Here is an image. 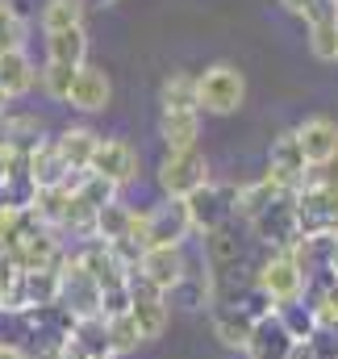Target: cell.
<instances>
[{
  "instance_id": "cell-1",
  "label": "cell",
  "mask_w": 338,
  "mask_h": 359,
  "mask_svg": "<svg viewBox=\"0 0 338 359\" xmlns=\"http://www.w3.org/2000/svg\"><path fill=\"white\" fill-rule=\"evenodd\" d=\"M255 284L271 297V305L276 309H284V305H297V301H305V271L301 264L292 259V251H267V259L255 268Z\"/></svg>"
},
{
  "instance_id": "cell-2",
  "label": "cell",
  "mask_w": 338,
  "mask_h": 359,
  "mask_svg": "<svg viewBox=\"0 0 338 359\" xmlns=\"http://www.w3.org/2000/svg\"><path fill=\"white\" fill-rule=\"evenodd\" d=\"M196 88H201V109L213 113V117H230L243 109L247 100V80L234 63H213L196 76Z\"/></svg>"
},
{
  "instance_id": "cell-3",
  "label": "cell",
  "mask_w": 338,
  "mask_h": 359,
  "mask_svg": "<svg viewBox=\"0 0 338 359\" xmlns=\"http://www.w3.org/2000/svg\"><path fill=\"white\" fill-rule=\"evenodd\" d=\"M155 176H159L163 196H175V201H188L192 192H201L213 180L209 176V159H205L201 147H192V151H168Z\"/></svg>"
},
{
  "instance_id": "cell-4",
  "label": "cell",
  "mask_w": 338,
  "mask_h": 359,
  "mask_svg": "<svg viewBox=\"0 0 338 359\" xmlns=\"http://www.w3.org/2000/svg\"><path fill=\"white\" fill-rule=\"evenodd\" d=\"M188 213H192V230L209 234L226 222H238V184H217L209 180L201 192L188 196Z\"/></svg>"
},
{
  "instance_id": "cell-5",
  "label": "cell",
  "mask_w": 338,
  "mask_h": 359,
  "mask_svg": "<svg viewBox=\"0 0 338 359\" xmlns=\"http://www.w3.org/2000/svg\"><path fill=\"white\" fill-rule=\"evenodd\" d=\"M292 205H297V234L301 238H318V234L338 238V192L301 188V192H292Z\"/></svg>"
},
{
  "instance_id": "cell-6",
  "label": "cell",
  "mask_w": 338,
  "mask_h": 359,
  "mask_svg": "<svg viewBox=\"0 0 338 359\" xmlns=\"http://www.w3.org/2000/svg\"><path fill=\"white\" fill-rule=\"evenodd\" d=\"M305 172H309V159H305V151H301V142H297V130L276 134V142H271V151H267V172H263V176L271 180L280 192H301Z\"/></svg>"
},
{
  "instance_id": "cell-7",
  "label": "cell",
  "mask_w": 338,
  "mask_h": 359,
  "mask_svg": "<svg viewBox=\"0 0 338 359\" xmlns=\"http://www.w3.org/2000/svg\"><path fill=\"white\" fill-rule=\"evenodd\" d=\"M251 234L267 247V251H292L297 247V205H292V192H284L276 205H267L259 217L251 222Z\"/></svg>"
},
{
  "instance_id": "cell-8",
  "label": "cell",
  "mask_w": 338,
  "mask_h": 359,
  "mask_svg": "<svg viewBox=\"0 0 338 359\" xmlns=\"http://www.w3.org/2000/svg\"><path fill=\"white\" fill-rule=\"evenodd\" d=\"M192 234V213L188 201L163 196L159 205L147 209V243L151 247H184V238Z\"/></svg>"
},
{
  "instance_id": "cell-9",
  "label": "cell",
  "mask_w": 338,
  "mask_h": 359,
  "mask_svg": "<svg viewBox=\"0 0 338 359\" xmlns=\"http://www.w3.org/2000/svg\"><path fill=\"white\" fill-rule=\"evenodd\" d=\"M130 288H134V309H130V318H134V326H138L142 343L163 339V330H168V322H171L168 297H163L159 288H151L142 276H130Z\"/></svg>"
},
{
  "instance_id": "cell-10",
  "label": "cell",
  "mask_w": 338,
  "mask_h": 359,
  "mask_svg": "<svg viewBox=\"0 0 338 359\" xmlns=\"http://www.w3.org/2000/svg\"><path fill=\"white\" fill-rule=\"evenodd\" d=\"M92 176L109 180L113 188H126L138 180V151L126 142V138H100L96 155H92Z\"/></svg>"
},
{
  "instance_id": "cell-11",
  "label": "cell",
  "mask_w": 338,
  "mask_h": 359,
  "mask_svg": "<svg viewBox=\"0 0 338 359\" xmlns=\"http://www.w3.org/2000/svg\"><path fill=\"white\" fill-rule=\"evenodd\" d=\"M59 280H63L59 301H63L76 318H92V313H100V284H96V280L76 264V255H67V259H63Z\"/></svg>"
},
{
  "instance_id": "cell-12",
  "label": "cell",
  "mask_w": 338,
  "mask_h": 359,
  "mask_svg": "<svg viewBox=\"0 0 338 359\" xmlns=\"http://www.w3.org/2000/svg\"><path fill=\"white\" fill-rule=\"evenodd\" d=\"M188 268H192V264H188L184 247H151V251L142 255V264H138L134 276H142L151 288H159V292L168 297L171 288L184 280V271H188Z\"/></svg>"
},
{
  "instance_id": "cell-13",
  "label": "cell",
  "mask_w": 338,
  "mask_h": 359,
  "mask_svg": "<svg viewBox=\"0 0 338 359\" xmlns=\"http://www.w3.org/2000/svg\"><path fill=\"white\" fill-rule=\"evenodd\" d=\"M76 264L100 284V292H104V288H121V284H130V276H134V271L113 255V247L100 243V238H92V243H84V247L76 251Z\"/></svg>"
},
{
  "instance_id": "cell-14",
  "label": "cell",
  "mask_w": 338,
  "mask_h": 359,
  "mask_svg": "<svg viewBox=\"0 0 338 359\" xmlns=\"http://www.w3.org/2000/svg\"><path fill=\"white\" fill-rule=\"evenodd\" d=\"M309 25V50L318 63H338V0H318L305 13Z\"/></svg>"
},
{
  "instance_id": "cell-15",
  "label": "cell",
  "mask_w": 338,
  "mask_h": 359,
  "mask_svg": "<svg viewBox=\"0 0 338 359\" xmlns=\"http://www.w3.org/2000/svg\"><path fill=\"white\" fill-rule=\"evenodd\" d=\"M243 255H247V247H243L238 222H226V226L205 234V268L213 276H234V268L243 264Z\"/></svg>"
},
{
  "instance_id": "cell-16",
  "label": "cell",
  "mask_w": 338,
  "mask_h": 359,
  "mask_svg": "<svg viewBox=\"0 0 338 359\" xmlns=\"http://www.w3.org/2000/svg\"><path fill=\"white\" fill-rule=\"evenodd\" d=\"M297 142H301L309 163H330V159H338V121L326 117V113L305 117L297 126Z\"/></svg>"
},
{
  "instance_id": "cell-17",
  "label": "cell",
  "mask_w": 338,
  "mask_h": 359,
  "mask_svg": "<svg viewBox=\"0 0 338 359\" xmlns=\"http://www.w3.org/2000/svg\"><path fill=\"white\" fill-rule=\"evenodd\" d=\"M288 347H292V334H288L284 318L271 313V318H259V322H255V330H251V339H247V347H243V355L247 359H284Z\"/></svg>"
},
{
  "instance_id": "cell-18",
  "label": "cell",
  "mask_w": 338,
  "mask_h": 359,
  "mask_svg": "<svg viewBox=\"0 0 338 359\" xmlns=\"http://www.w3.org/2000/svg\"><path fill=\"white\" fill-rule=\"evenodd\" d=\"M109 100H113V84H109L104 67L84 63V67H80V76H76V88H72V96H67V104H72V109H80V113H104V109H109Z\"/></svg>"
},
{
  "instance_id": "cell-19",
  "label": "cell",
  "mask_w": 338,
  "mask_h": 359,
  "mask_svg": "<svg viewBox=\"0 0 338 359\" xmlns=\"http://www.w3.org/2000/svg\"><path fill=\"white\" fill-rule=\"evenodd\" d=\"M0 142H4L8 151L34 155V151L46 142V126H42L38 113H4V117H0Z\"/></svg>"
},
{
  "instance_id": "cell-20",
  "label": "cell",
  "mask_w": 338,
  "mask_h": 359,
  "mask_svg": "<svg viewBox=\"0 0 338 359\" xmlns=\"http://www.w3.org/2000/svg\"><path fill=\"white\" fill-rule=\"evenodd\" d=\"M209 326H213V339L226 347V351H243L247 339H251L255 322L238 309V305H213L209 309Z\"/></svg>"
},
{
  "instance_id": "cell-21",
  "label": "cell",
  "mask_w": 338,
  "mask_h": 359,
  "mask_svg": "<svg viewBox=\"0 0 338 359\" xmlns=\"http://www.w3.org/2000/svg\"><path fill=\"white\" fill-rule=\"evenodd\" d=\"M55 147H59V155L67 159L72 172H88V168H92V155H96V147H100V134H96L92 126H67V130L55 138Z\"/></svg>"
},
{
  "instance_id": "cell-22",
  "label": "cell",
  "mask_w": 338,
  "mask_h": 359,
  "mask_svg": "<svg viewBox=\"0 0 338 359\" xmlns=\"http://www.w3.org/2000/svg\"><path fill=\"white\" fill-rule=\"evenodd\" d=\"M38 84H42V67H34V59H29L25 50L0 55V88L8 92L13 100L25 96L29 88H38Z\"/></svg>"
},
{
  "instance_id": "cell-23",
  "label": "cell",
  "mask_w": 338,
  "mask_h": 359,
  "mask_svg": "<svg viewBox=\"0 0 338 359\" xmlns=\"http://www.w3.org/2000/svg\"><path fill=\"white\" fill-rule=\"evenodd\" d=\"M29 172H34V184H38V188H59V184H67V180L76 176V172L67 168V159L59 155L55 138H46V142L29 155Z\"/></svg>"
},
{
  "instance_id": "cell-24",
  "label": "cell",
  "mask_w": 338,
  "mask_h": 359,
  "mask_svg": "<svg viewBox=\"0 0 338 359\" xmlns=\"http://www.w3.org/2000/svg\"><path fill=\"white\" fill-rule=\"evenodd\" d=\"M159 104L163 113H201V88H196V76L188 72H171L159 88Z\"/></svg>"
},
{
  "instance_id": "cell-25",
  "label": "cell",
  "mask_w": 338,
  "mask_h": 359,
  "mask_svg": "<svg viewBox=\"0 0 338 359\" xmlns=\"http://www.w3.org/2000/svg\"><path fill=\"white\" fill-rule=\"evenodd\" d=\"M159 138L168 151H192L201 138V113H159Z\"/></svg>"
},
{
  "instance_id": "cell-26",
  "label": "cell",
  "mask_w": 338,
  "mask_h": 359,
  "mask_svg": "<svg viewBox=\"0 0 338 359\" xmlns=\"http://www.w3.org/2000/svg\"><path fill=\"white\" fill-rule=\"evenodd\" d=\"M46 59H50V63H67V67H84L88 63L84 25H76V29H59V34H46Z\"/></svg>"
},
{
  "instance_id": "cell-27",
  "label": "cell",
  "mask_w": 338,
  "mask_h": 359,
  "mask_svg": "<svg viewBox=\"0 0 338 359\" xmlns=\"http://www.w3.org/2000/svg\"><path fill=\"white\" fill-rule=\"evenodd\" d=\"M280 196H284V192H280V188H276V184H271L267 176H259V180H243V184H238V217H243V222L251 226L255 217H259V213H263L267 205H276Z\"/></svg>"
},
{
  "instance_id": "cell-28",
  "label": "cell",
  "mask_w": 338,
  "mask_h": 359,
  "mask_svg": "<svg viewBox=\"0 0 338 359\" xmlns=\"http://www.w3.org/2000/svg\"><path fill=\"white\" fill-rule=\"evenodd\" d=\"M72 343H76V347H80L88 359L113 355V347H109V322H104L100 313H92V318H80V322H76V330H72Z\"/></svg>"
},
{
  "instance_id": "cell-29",
  "label": "cell",
  "mask_w": 338,
  "mask_h": 359,
  "mask_svg": "<svg viewBox=\"0 0 338 359\" xmlns=\"http://www.w3.org/2000/svg\"><path fill=\"white\" fill-rule=\"evenodd\" d=\"M88 0H46L42 4V34H59V29H76L84 25Z\"/></svg>"
},
{
  "instance_id": "cell-30",
  "label": "cell",
  "mask_w": 338,
  "mask_h": 359,
  "mask_svg": "<svg viewBox=\"0 0 338 359\" xmlns=\"http://www.w3.org/2000/svg\"><path fill=\"white\" fill-rule=\"evenodd\" d=\"M130 226H134V209L121 205V201H113V205H104V209L96 213V238H100V243H121V238H130Z\"/></svg>"
},
{
  "instance_id": "cell-31",
  "label": "cell",
  "mask_w": 338,
  "mask_h": 359,
  "mask_svg": "<svg viewBox=\"0 0 338 359\" xmlns=\"http://www.w3.org/2000/svg\"><path fill=\"white\" fill-rule=\"evenodd\" d=\"M25 34H29V25H25V17L17 13V4H13V0H0V55L25 50Z\"/></svg>"
},
{
  "instance_id": "cell-32",
  "label": "cell",
  "mask_w": 338,
  "mask_h": 359,
  "mask_svg": "<svg viewBox=\"0 0 338 359\" xmlns=\"http://www.w3.org/2000/svg\"><path fill=\"white\" fill-rule=\"evenodd\" d=\"M76 76H80V67H67V63H42V92L50 96V100H67L72 88H76Z\"/></svg>"
},
{
  "instance_id": "cell-33",
  "label": "cell",
  "mask_w": 338,
  "mask_h": 359,
  "mask_svg": "<svg viewBox=\"0 0 338 359\" xmlns=\"http://www.w3.org/2000/svg\"><path fill=\"white\" fill-rule=\"evenodd\" d=\"M280 318H284V326H288L292 343H297V339H318V334H322V326H318V313H313L305 301H297V305H284V309H280Z\"/></svg>"
},
{
  "instance_id": "cell-34",
  "label": "cell",
  "mask_w": 338,
  "mask_h": 359,
  "mask_svg": "<svg viewBox=\"0 0 338 359\" xmlns=\"http://www.w3.org/2000/svg\"><path fill=\"white\" fill-rule=\"evenodd\" d=\"M109 347H113V355L117 359L142 347V334H138V326H134L130 313H126V318H109Z\"/></svg>"
},
{
  "instance_id": "cell-35",
  "label": "cell",
  "mask_w": 338,
  "mask_h": 359,
  "mask_svg": "<svg viewBox=\"0 0 338 359\" xmlns=\"http://www.w3.org/2000/svg\"><path fill=\"white\" fill-rule=\"evenodd\" d=\"M130 309H134V288H130V284L100 292V318H104V322H109V318H126Z\"/></svg>"
},
{
  "instance_id": "cell-36",
  "label": "cell",
  "mask_w": 338,
  "mask_h": 359,
  "mask_svg": "<svg viewBox=\"0 0 338 359\" xmlns=\"http://www.w3.org/2000/svg\"><path fill=\"white\" fill-rule=\"evenodd\" d=\"M301 188H330V192H338V159H330V163H309Z\"/></svg>"
},
{
  "instance_id": "cell-37",
  "label": "cell",
  "mask_w": 338,
  "mask_h": 359,
  "mask_svg": "<svg viewBox=\"0 0 338 359\" xmlns=\"http://www.w3.org/2000/svg\"><path fill=\"white\" fill-rule=\"evenodd\" d=\"M284 359H322V347H318V339H297Z\"/></svg>"
},
{
  "instance_id": "cell-38",
  "label": "cell",
  "mask_w": 338,
  "mask_h": 359,
  "mask_svg": "<svg viewBox=\"0 0 338 359\" xmlns=\"http://www.w3.org/2000/svg\"><path fill=\"white\" fill-rule=\"evenodd\" d=\"M0 359H34L21 343H0Z\"/></svg>"
},
{
  "instance_id": "cell-39",
  "label": "cell",
  "mask_w": 338,
  "mask_h": 359,
  "mask_svg": "<svg viewBox=\"0 0 338 359\" xmlns=\"http://www.w3.org/2000/svg\"><path fill=\"white\" fill-rule=\"evenodd\" d=\"M280 4H284V8H288L292 17H305V13H309V8H313L318 0H280Z\"/></svg>"
},
{
  "instance_id": "cell-40",
  "label": "cell",
  "mask_w": 338,
  "mask_h": 359,
  "mask_svg": "<svg viewBox=\"0 0 338 359\" xmlns=\"http://www.w3.org/2000/svg\"><path fill=\"white\" fill-rule=\"evenodd\" d=\"M92 4H96V8H104V4H117V0H88V8H92Z\"/></svg>"
},
{
  "instance_id": "cell-41",
  "label": "cell",
  "mask_w": 338,
  "mask_h": 359,
  "mask_svg": "<svg viewBox=\"0 0 338 359\" xmlns=\"http://www.w3.org/2000/svg\"><path fill=\"white\" fill-rule=\"evenodd\" d=\"M330 271L338 276V247H334V259H330Z\"/></svg>"
},
{
  "instance_id": "cell-42",
  "label": "cell",
  "mask_w": 338,
  "mask_h": 359,
  "mask_svg": "<svg viewBox=\"0 0 338 359\" xmlns=\"http://www.w3.org/2000/svg\"><path fill=\"white\" fill-rule=\"evenodd\" d=\"M100 359H117V355H100Z\"/></svg>"
}]
</instances>
